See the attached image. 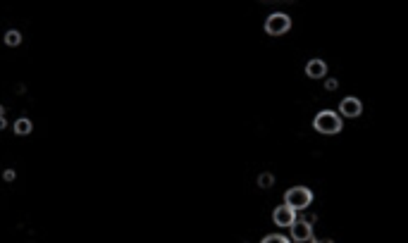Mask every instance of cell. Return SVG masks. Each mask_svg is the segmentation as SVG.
<instances>
[{
	"label": "cell",
	"mask_w": 408,
	"mask_h": 243,
	"mask_svg": "<svg viewBox=\"0 0 408 243\" xmlns=\"http://www.w3.org/2000/svg\"><path fill=\"white\" fill-rule=\"evenodd\" d=\"M313 129H315L318 133H325V136L339 133V131L344 129L339 112H334V110H320L318 115H315V120H313Z\"/></svg>",
	"instance_id": "6da1fadb"
},
{
	"label": "cell",
	"mask_w": 408,
	"mask_h": 243,
	"mask_svg": "<svg viewBox=\"0 0 408 243\" xmlns=\"http://www.w3.org/2000/svg\"><path fill=\"white\" fill-rule=\"evenodd\" d=\"M311 203H313V191L306 186H294L284 193V205H289L291 210H296V212L306 210Z\"/></svg>",
	"instance_id": "7a4b0ae2"
},
{
	"label": "cell",
	"mask_w": 408,
	"mask_h": 243,
	"mask_svg": "<svg viewBox=\"0 0 408 243\" xmlns=\"http://www.w3.org/2000/svg\"><path fill=\"white\" fill-rule=\"evenodd\" d=\"M291 29V17L284 12H272L265 19V33L270 36H284Z\"/></svg>",
	"instance_id": "3957f363"
},
{
	"label": "cell",
	"mask_w": 408,
	"mask_h": 243,
	"mask_svg": "<svg viewBox=\"0 0 408 243\" xmlns=\"http://www.w3.org/2000/svg\"><path fill=\"white\" fill-rule=\"evenodd\" d=\"M363 115V103L354 96H349V98H344L339 103V117H349V120H356V117H361Z\"/></svg>",
	"instance_id": "277c9868"
},
{
	"label": "cell",
	"mask_w": 408,
	"mask_h": 243,
	"mask_svg": "<svg viewBox=\"0 0 408 243\" xmlns=\"http://www.w3.org/2000/svg\"><path fill=\"white\" fill-rule=\"evenodd\" d=\"M272 222L277 227H291L296 222V210H291L289 205H279L277 210L272 212Z\"/></svg>",
	"instance_id": "5b68a950"
},
{
	"label": "cell",
	"mask_w": 408,
	"mask_h": 243,
	"mask_svg": "<svg viewBox=\"0 0 408 243\" xmlns=\"http://www.w3.org/2000/svg\"><path fill=\"white\" fill-rule=\"evenodd\" d=\"M291 229V241H303V239H313V224L306 220H296L289 227Z\"/></svg>",
	"instance_id": "8992f818"
},
{
	"label": "cell",
	"mask_w": 408,
	"mask_h": 243,
	"mask_svg": "<svg viewBox=\"0 0 408 243\" xmlns=\"http://www.w3.org/2000/svg\"><path fill=\"white\" fill-rule=\"evenodd\" d=\"M325 74H327V62H325V60H311V62L306 65V77L322 79Z\"/></svg>",
	"instance_id": "52a82bcc"
},
{
	"label": "cell",
	"mask_w": 408,
	"mask_h": 243,
	"mask_svg": "<svg viewBox=\"0 0 408 243\" xmlns=\"http://www.w3.org/2000/svg\"><path fill=\"white\" fill-rule=\"evenodd\" d=\"M31 129H33V124H31V120H26V117H21V120L14 122V133H17V136H29Z\"/></svg>",
	"instance_id": "ba28073f"
},
{
	"label": "cell",
	"mask_w": 408,
	"mask_h": 243,
	"mask_svg": "<svg viewBox=\"0 0 408 243\" xmlns=\"http://www.w3.org/2000/svg\"><path fill=\"white\" fill-rule=\"evenodd\" d=\"M21 43V33L17 29H10V31H5V45H10V48H17Z\"/></svg>",
	"instance_id": "9c48e42d"
},
{
	"label": "cell",
	"mask_w": 408,
	"mask_h": 243,
	"mask_svg": "<svg viewBox=\"0 0 408 243\" xmlns=\"http://www.w3.org/2000/svg\"><path fill=\"white\" fill-rule=\"evenodd\" d=\"M258 186H260V188L275 186V177H272L270 172H263V174H258Z\"/></svg>",
	"instance_id": "30bf717a"
},
{
	"label": "cell",
	"mask_w": 408,
	"mask_h": 243,
	"mask_svg": "<svg viewBox=\"0 0 408 243\" xmlns=\"http://www.w3.org/2000/svg\"><path fill=\"white\" fill-rule=\"evenodd\" d=\"M260 243H291V241L287 239V236H282V234H268Z\"/></svg>",
	"instance_id": "8fae6325"
},
{
	"label": "cell",
	"mask_w": 408,
	"mask_h": 243,
	"mask_svg": "<svg viewBox=\"0 0 408 243\" xmlns=\"http://www.w3.org/2000/svg\"><path fill=\"white\" fill-rule=\"evenodd\" d=\"M337 86H339V81H337V79H327V81H325V89H327V91H337Z\"/></svg>",
	"instance_id": "7c38bea8"
},
{
	"label": "cell",
	"mask_w": 408,
	"mask_h": 243,
	"mask_svg": "<svg viewBox=\"0 0 408 243\" xmlns=\"http://www.w3.org/2000/svg\"><path fill=\"white\" fill-rule=\"evenodd\" d=\"M14 177H17V174H14V169H5V174H2V179H5V181H14Z\"/></svg>",
	"instance_id": "4fadbf2b"
},
{
	"label": "cell",
	"mask_w": 408,
	"mask_h": 243,
	"mask_svg": "<svg viewBox=\"0 0 408 243\" xmlns=\"http://www.w3.org/2000/svg\"><path fill=\"white\" fill-rule=\"evenodd\" d=\"M2 129H7V120H5V117H0V131H2Z\"/></svg>",
	"instance_id": "5bb4252c"
},
{
	"label": "cell",
	"mask_w": 408,
	"mask_h": 243,
	"mask_svg": "<svg viewBox=\"0 0 408 243\" xmlns=\"http://www.w3.org/2000/svg\"><path fill=\"white\" fill-rule=\"evenodd\" d=\"M294 243H315V239H303V241H294Z\"/></svg>",
	"instance_id": "9a60e30c"
},
{
	"label": "cell",
	"mask_w": 408,
	"mask_h": 243,
	"mask_svg": "<svg viewBox=\"0 0 408 243\" xmlns=\"http://www.w3.org/2000/svg\"><path fill=\"white\" fill-rule=\"evenodd\" d=\"M0 117H5V108L2 105H0Z\"/></svg>",
	"instance_id": "2e32d148"
},
{
	"label": "cell",
	"mask_w": 408,
	"mask_h": 243,
	"mask_svg": "<svg viewBox=\"0 0 408 243\" xmlns=\"http://www.w3.org/2000/svg\"><path fill=\"white\" fill-rule=\"evenodd\" d=\"M315 243H332V241H315Z\"/></svg>",
	"instance_id": "e0dca14e"
}]
</instances>
